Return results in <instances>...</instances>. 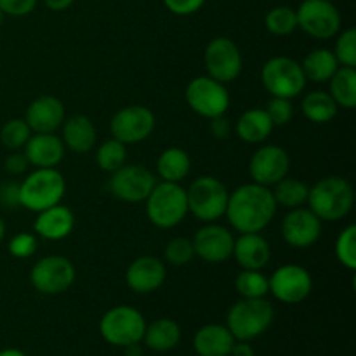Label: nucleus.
I'll return each instance as SVG.
<instances>
[{
	"label": "nucleus",
	"instance_id": "25",
	"mask_svg": "<svg viewBox=\"0 0 356 356\" xmlns=\"http://www.w3.org/2000/svg\"><path fill=\"white\" fill-rule=\"evenodd\" d=\"M235 341L226 325L209 323L197 330L193 337V348L198 356H229Z\"/></svg>",
	"mask_w": 356,
	"mask_h": 356
},
{
	"label": "nucleus",
	"instance_id": "40",
	"mask_svg": "<svg viewBox=\"0 0 356 356\" xmlns=\"http://www.w3.org/2000/svg\"><path fill=\"white\" fill-rule=\"evenodd\" d=\"M292 99H285V97H275L271 96V99L266 103L264 111L270 117L273 127H284L294 117V106L291 103Z\"/></svg>",
	"mask_w": 356,
	"mask_h": 356
},
{
	"label": "nucleus",
	"instance_id": "17",
	"mask_svg": "<svg viewBox=\"0 0 356 356\" xmlns=\"http://www.w3.org/2000/svg\"><path fill=\"white\" fill-rule=\"evenodd\" d=\"M191 243L195 256L209 264H219L233 256L235 236L228 228L218 222H204V226L195 233Z\"/></svg>",
	"mask_w": 356,
	"mask_h": 356
},
{
	"label": "nucleus",
	"instance_id": "15",
	"mask_svg": "<svg viewBox=\"0 0 356 356\" xmlns=\"http://www.w3.org/2000/svg\"><path fill=\"white\" fill-rule=\"evenodd\" d=\"M268 285L277 301L285 305H298L312 294L313 278L309 271L299 264H284L268 278Z\"/></svg>",
	"mask_w": 356,
	"mask_h": 356
},
{
	"label": "nucleus",
	"instance_id": "24",
	"mask_svg": "<svg viewBox=\"0 0 356 356\" xmlns=\"http://www.w3.org/2000/svg\"><path fill=\"white\" fill-rule=\"evenodd\" d=\"M63 143L73 153H89L96 146L97 131L87 115H73L63 122Z\"/></svg>",
	"mask_w": 356,
	"mask_h": 356
},
{
	"label": "nucleus",
	"instance_id": "50",
	"mask_svg": "<svg viewBox=\"0 0 356 356\" xmlns=\"http://www.w3.org/2000/svg\"><path fill=\"white\" fill-rule=\"evenodd\" d=\"M0 356H26L21 350L17 348H7V350L0 351Z\"/></svg>",
	"mask_w": 356,
	"mask_h": 356
},
{
	"label": "nucleus",
	"instance_id": "47",
	"mask_svg": "<svg viewBox=\"0 0 356 356\" xmlns=\"http://www.w3.org/2000/svg\"><path fill=\"white\" fill-rule=\"evenodd\" d=\"M229 356H254V348L250 346L249 341H235Z\"/></svg>",
	"mask_w": 356,
	"mask_h": 356
},
{
	"label": "nucleus",
	"instance_id": "5",
	"mask_svg": "<svg viewBox=\"0 0 356 356\" xmlns=\"http://www.w3.org/2000/svg\"><path fill=\"white\" fill-rule=\"evenodd\" d=\"M66 193V181L58 169H37L19 183L21 207L42 212L61 204Z\"/></svg>",
	"mask_w": 356,
	"mask_h": 356
},
{
	"label": "nucleus",
	"instance_id": "49",
	"mask_svg": "<svg viewBox=\"0 0 356 356\" xmlns=\"http://www.w3.org/2000/svg\"><path fill=\"white\" fill-rule=\"evenodd\" d=\"M124 350H125V356H143V350L141 346H139V343L129 344V346H125Z\"/></svg>",
	"mask_w": 356,
	"mask_h": 356
},
{
	"label": "nucleus",
	"instance_id": "3",
	"mask_svg": "<svg viewBox=\"0 0 356 356\" xmlns=\"http://www.w3.org/2000/svg\"><path fill=\"white\" fill-rule=\"evenodd\" d=\"M145 202L149 222L160 229L174 228L188 216L186 190L179 183L159 181Z\"/></svg>",
	"mask_w": 356,
	"mask_h": 356
},
{
	"label": "nucleus",
	"instance_id": "23",
	"mask_svg": "<svg viewBox=\"0 0 356 356\" xmlns=\"http://www.w3.org/2000/svg\"><path fill=\"white\" fill-rule=\"evenodd\" d=\"M37 219L33 222V229L38 236L45 240H58L66 238L75 228V214L66 205L58 204L45 211L37 212Z\"/></svg>",
	"mask_w": 356,
	"mask_h": 356
},
{
	"label": "nucleus",
	"instance_id": "34",
	"mask_svg": "<svg viewBox=\"0 0 356 356\" xmlns=\"http://www.w3.org/2000/svg\"><path fill=\"white\" fill-rule=\"evenodd\" d=\"M264 24L270 33L277 35V37H287L298 30V14L292 7H273L264 17Z\"/></svg>",
	"mask_w": 356,
	"mask_h": 356
},
{
	"label": "nucleus",
	"instance_id": "28",
	"mask_svg": "<svg viewBox=\"0 0 356 356\" xmlns=\"http://www.w3.org/2000/svg\"><path fill=\"white\" fill-rule=\"evenodd\" d=\"M191 159L183 148H167L156 160V177L169 183H181L190 174Z\"/></svg>",
	"mask_w": 356,
	"mask_h": 356
},
{
	"label": "nucleus",
	"instance_id": "38",
	"mask_svg": "<svg viewBox=\"0 0 356 356\" xmlns=\"http://www.w3.org/2000/svg\"><path fill=\"white\" fill-rule=\"evenodd\" d=\"M195 249L190 238L176 236L165 245V261L172 266H186L193 261Z\"/></svg>",
	"mask_w": 356,
	"mask_h": 356
},
{
	"label": "nucleus",
	"instance_id": "16",
	"mask_svg": "<svg viewBox=\"0 0 356 356\" xmlns=\"http://www.w3.org/2000/svg\"><path fill=\"white\" fill-rule=\"evenodd\" d=\"M291 170V156L282 146L266 145L261 146L249 162V174L252 183L271 188L289 176Z\"/></svg>",
	"mask_w": 356,
	"mask_h": 356
},
{
	"label": "nucleus",
	"instance_id": "27",
	"mask_svg": "<svg viewBox=\"0 0 356 356\" xmlns=\"http://www.w3.org/2000/svg\"><path fill=\"white\" fill-rule=\"evenodd\" d=\"M181 341V327L172 318H159L148 325L146 323L143 343L146 348L156 353H165L174 350Z\"/></svg>",
	"mask_w": 356,
	"mask_h": 356
},
{
	"label": "nucleus",
	"instance_id": "12",
	"mask_svg": "<svg viewBox=\"0 0 356 356\" xmlns=\"http://www.w3.org/2000/svg\"><path fill=\"white\" fill-rule=\"evenodd\" d=\"M156 183H159L156 176L146 167L124 163L120 169L111 172L108 188L118 200L127 202V204H139L148 198Z\"/></svg>",
	"mask_w": 356,
	"mask_h": 356
},
{
	"label": "nucleus",
	"instance_id": "52",
	"mask_svg": "<svg viewBox=\"0 0 356 356\" xmlns=\"http://www.w3.org/2000/svg\"><path fill=\"white\" fill-rule=\"evenodd\" d=\"M3 16H6V14H3L2 9H0V26H2V23H3Z\"/></svg>",
	"mask_w": 356,
	"mask_h": 356
},
{
	"label": "nucleus",
	"instance_id": "35",
	"mask_svg": "<svg viewBox=\"0 0 356 356\" xmlns=\"http://www.w3.org/2000/svg\"><path fill=\"white\" fill-rule=\"evenodd\" d=\"M125 160H127V148H125L124 143L117 141L115 138L104 141L96 152L97 167L103 172H115V170L124 165Z\"/></svg>",
	"mask_w": 356,
	"mask_h": 356
},
{
	"label": "nucleus",
	"instance_id": "33",
	"mask_svg": "<svg viewBox=\"0 0 356 356\" xmlns=\"http://www.w3.org/2000/svg\"><path fill=\"white\" fill-rule=\"evenodd\" d=\"M235 289L243 299L266 298L270 292L268 277L261 273V270H242L236 275Z\"/></svg>",
	"mask_w": 356,
	"mask_h": 356
},
{
	"label": "nucleus",
	"instance_id": "8",
	"mask_svg": "<svg viewBox=\"0 0 356 356\" xmlns=\"http://www.w3.org/2000/svg\"><path fill=\"white\" fill-rule=\"evenodd\" d=\"M261 82L271 96L294 99L305 90L308 80L302 73L301 63L287 56H275L261 68Z\"/></svg>",
	"mask_w": 356,
	"mask_h": 356
},
{
	"label": "nucleus",
	"instance_id": "22",
	"mask_svg": "<svg viewBox=\"0 0 356 356\" xmlns=\"http://www.w3.org/2000/svg\"><path fill=\"white\" fill-rule=\"evenodd\" d=\"M233 257L242 270H263L271 259V247L261 233H240L233 245Z\"/></svg>",
	"mask_w": 356,
	"mask_h": 356
},
{
	"label": "nucleus",
	"instance_id": "41",
	"mask_svg": "<svg viewBox=\"0 0 356 356\" xmlns=\"http://www.w3.org/2000/svg\"><path fill=\"white\" fill-rule=\"evenodd\" d=\"M37 236L31 235V233H17L10 238L9 252L10 256L17 257V259H28L37 252Z\"/></svg>",
	"mask_w": 356,
	"mask_h": 356
},
{
	"label": "nucleus",
	"instance_id": "51",
	"mask_svg": "<svg viewBox=\"0 0 356 356\" xmlns=\"http://www.w3.org/2000/svg\"><path fill=\"white\" fill-rule=\"evenodd\" d=\"M3 238H6V222L0 218V243H2Z\"/></svg>",
	"mask_w": 356,
	"mask_h": 356
},
{
	"label": "nucleus",
	"instance_id": "4",
	"mask_svg": "<svg viewBox=\"0 0 356 356\" xmlns=\"http://www.w3.org/2000/svg\"><path fill=\"white\" fill-rule=\"evenodd\" d=\"M275 309L264 298L240 299L226 315V327L236 341H252L273 323Z\"/></svg>",
	"mask_w": 356,
	"mask_h": 356
},
{
	"label": "nucleus",
	"instance_id": "26",
	"mask_svg": "<svg viewBox=\"0 0 356 356\" xmlns=\"http://www.w3.org/2000/svg\"><path fill=\"white\" fill-rule=\"evenodd\" d=\"M273 129V124L264 108H250L243 111L235 124L236 136L249 145H259L266 141Z\"/></svg>",
	"mask_w": 356,
	"mask_h": 356
},
{
	"label": "nucleus",
	"instance_id": "18",
	"mask_svg": "<svg viewBox=\"0 0 356 356\" xmlns=\"http://www.w3.org/2000/svg\"><path fill=\"white\" fill-rule=\"evenodd\" d=\"M322 221L308 207L291 209L282 221V236L294 249H308L318 242Z\"/></svg>",
	"mask_w": 356,
	"mask_h": 356
},
{
	"label": "nucleus",
	"instance_id": "42",
	"mask_svg": "<svg viewBox=\"0 0 356 356\" xmlns=\"http://www.w3.org/2000/svg\"><path fill=\"white\" fill-rule=\"evenodd\" d=\"M37 0H0V9L3 14L13 17H23L33 13Z\"/></svg>",
	"mask_w": 356,
	"mask_h": 356
},
{
	"label": "nucleus",
	"instance_id": "2",
	"mask_svg": "<svg viewBox=\"0 0 356 356\" xmlns=\"http://www.w3.org/2000/svg\"><path fill=\"white\" fill-rule=\"evenodd\" d=\"M308 209L320 221L336 222L346 218L355 204L353 186L339 176L322 177L316 181L308 193Z\"/></svg>",
	"mask_w": 356,
	"mask_h": 356
},
{
	"label": "nucleus",
	"instance_id": "14",
	"mask_svg": "<svg viewBox=\"0 0 356 356\" xmlns=\"http://www.w3.org/2000/svg\"><path fill=\"white\" fill-rule=\"evenodd\" d=\"M155 129V115L143 104H131L113 115L110 131L117 141L127 145H138L148 139Z\"/></svg>",
	"mask_w": 356,
	"mask_h": 356
},
{
	"label": "nucleus",
	"instance_id": "20",
	"mask_svg": "<svg viewBox=\"0 0 356 356\" xmlns=\"http://www.w3.org/2000/svg\"><path fill=\"white\" fill-rule=\"evenodd\" d=\"M24 120L35 134H51L65 122V104L59 97L45 94L31 101Z\"/></svg>",
	"mask_w": 356,
	"mask_h": 356
},
{
	"label": "nucleus",
	"instance_id": "31",
	"mask_svg": "<svg viewBox=\"0 0 356 356\" xmlns=\"http://www.w3.org/2000/svg\"><path fill=\"white\" fill-rule=\"evenodd\" d=\"M329 94L339 108L353 110L356 106V70L350 66H339L329 80Z\"/></svg>",
	"mask_w": 356,
	"mask_h": 356
},
{
	"label": "nucleus",
	"instance_id": "1",
	"mask_svg": "<svg viewBox=\"0 0 356 356\" xmlns=\"http://www.w3.org/2000/svg\"><path fill=\"white\" fill-rule=\"evenodd\" d=\"M271 188L247 183L229 193L226 205V219L238 233H261L277 214Z\"/></svg>",
	"mask_w": 356,
	"mask_h": 356
},
{
	"label": "nucleus",
	"instance_id": "44",
	"mask_svg": "<svg viewBox=\"0 0 356 356\" xmlns=\"http://www.w3.org/2000/svg\"><path fill=\"white\" fill-rule=\"evenodd\" d=\"M163 3L176 16H190L204 7L205 0H163Z\"/></svg>",
	"mask_w": 356,
	"mask_h": 356
},
{
	"label": "nucleus",
	"instance_id": "6",
	"mask_svg": "<svg viewBox=\"0 0 356 356\" xmlns=\"http://www.w3.org/2000/svg\"><path fill=\"white\" fill-rule=\"evenodd\" d=\"M186 198L188 212H191L198 221L216 222L225 216L229 191L218 177L202 176L190 184Z\"/></svg>",
	"mask_w": 356,
	"mask_h": 356
},
{
	"label": "nucleus",
	"instance_id": "21",
	"mask_svg": "<svg viewBox=\"0 0 356 356\" xmlns=\"http://www.w3.org/2000/svg\"><path fill=\"white\" fill-rule=\"evenodd\" d=\"M23 152L35 169H56L65 159V143L54 132L31 134Z\"/></svg>",
	"mask_w": 356,
	"mask_h": 356
},
{
	"label": "nucleus",
	"instance_id": "29",
	"mask_svg": "<svg viewBox=\"0 0 356 356\" xmlns=\"http://www.w3.org/2000/svg\"><path fill=\"white\" fill-rule=\"evenodd\" d=\"M301 68L306 80L323 83L332 79V75L339 68V63H337L336 56L330 49H313L312 52L305 56Z\"/></svg>",
	"mask_w": 356,
	"mask_h": 356
},
{
	"label": "nucleus",
	"instance_id": "45",
	"mask_svg": "<svg viewBox=\"0 0 356 356\" xmlns=\"http://www.w3.org/2000/svg\"><path fill=\"white\" fill-rule=\"evenodd\" d=\"M28 167H30V162H28L24 152H19V149H14L3 160V169H6V172L13 174V176H21V174L26 172Z\"/></svg>",
	"mask_w": 356,
	"mask_h": 356
},
{
	"label": "nucleus",
	"instance_id": "13",
	"mask_svg": "<svg viewBox=\"0 0 356 356\" xmlns=\"http://www.w3.org/2000/svg\"><path fill=\"white\" fill-rule=\"evenodd\" d=\"M204 63L207 75L221 83L238 79L243 68L242 52L228 37H216L209 42L204 52Z\"/></svg>",
	"mask_w": 356,
	"mask_h": 356
},
{
	"label": "nucleus",
	"instance_id": "30",
	"mask_svg": "<svg viewBox=\"0 0 356 356\" xmlns=\"http://www.w3.org/2000/svg\"><path fill=\"white\" fill-rule=\"evenodd\" d=\"M302 113L313 124H329L336 118L339 106L325 90H312L302 99Z\"/></svg>",
	"mask_w": 356,
	"mask_h": 356
},
{
	"label": "nucleus",
	"instance_id": "11",
	"mask_svg": "<svg viewBox=\"0 0 356 356\" xmlns=\"http://www.w3.org/2000/svg\"><path fill=\"white\" fill-rule=\"evenodd\" d=\"M296 14L298 28L318 40H329L341 30V14L330 0H302Z\"/></svg>",
	"mask_w": 356,
	"mask_h": 356
},
{
	"label": "nucleus",
	"instance_id": "46",
	"mask_svg": "<svg viewBox=\"0 0 356 356\" xmlns=\"http://www.w3.org/2000/svg\"><path fill=\"white\" fill-rule=\"evenodd\" d=\"M211 134L214 136L216 139H228L229 134H232L233 127H232V122L225 117V115H219V117L211 118Z\"/></svg>",
	"mask_w": 356,
	"mask_h": 356
},
{
	"label": "nucleus",
	"instance_id": "7",
	"mask_svg": "<svg viewBox=\"0 0 356 356\" xmlns=\"http://www.w3.org/2000/svg\"><path fill=\"white\" fill-rule=\"evenodd\" d=\"M146 320L139 309L120 305L108 309L99 320V334L108 344L125 348L129 344L143 343Z\"/></svg>",
	"mask_w": 356,
	"mask_h": 356
},
{
	"label": "nucleus",
	"instance_id": "32",
	"mask_svg": "<svg viewBox=\"0 0 356 356\" xmlns=\"http://www.w3.org/2000/svg\"><path fill=\"white\" fill-rule=\"evenodd\" d=\"M271 193H273L277 205L291 211V209L302 207V205L308 202L309 186H306L302 181L285 176L284 179L278 181V183L275 184Z\"/></svg>",
	"mask_w": 356,
	"mask_h": 356
},
{
	"label": "nucleus",
	"instance_id": "43",
	"mask_svg": "<svg viewBox=\"0 0 356 356\" xmlns=\"http://www.w3.org/2000/svg\"><path fill=\"white\" fill-rule=\"evenodd\" d=\"M0 207L10 209V211L21 207L19 183H16V181H6L3 184H0Z\"/></svg>",
	"mask_w": 356,
	"mask_h": 356
},
{
	"label": "nucleus",
	"instance_id": "10",
	"mask_svg": "<svg viewBox=\"0 0 356 356\" xmlns=\"http://www.w3.org/2000/svg\"><path fill=\"white\" fill-rule=\"evenodd\" d=\"M75 266L65 256H45L33 264L30 282L33 289L45 296H58L68 291L75 282Z\"/></svg>",
	"mask_w": 356,
	"mask_h": 356
},
{
	"label": "nucleus",
	"instance_id": "9",
	"mask_svg": "<svg viewBox=\"0 0 356 356\" xmlns=\"http://www.w3.org/2000/svg\"><path fill=\"white\" fill-rule=\"evenodd\" d=\"M186 103L191 110L204 118H214L226 115L232 97H229L226 83L218 82L209 75L195 76L186 86Z\"/></svg>",
	"mask_w": 356,
	"mask_h": 356
},
{
	"label": "nucleus",
	"instance_id": "37",
	"mask_svg": "<svg viewBox=\"0 0 356 356\" xmlns=\"http://www.w3.org/2000/svg\"><path fill=\"white\" fill-rule=\"evenodd\" d=\"M336 257L346 270H356V226L350 225L339 233L336 240Z\"/></svg>",
	"mask_w": 356,
	"mask_h": 356
},
{
	"label": "nucleus",
	"instance_id": "36",
	"mask_svg": "<svg viewBox=\"0 0 356 356\" xmlns=\"http://www.w3.org/2000/svg\"><path fill=\"white\" fill-rule=\"evenodd\" d=\"M31 138V129L24 118H10L0 129V143L7 149H21Z\"/></svg>",
	"mask_w": 356,
	"mask_h": 356
},
{
	"label": "nucleus",
	"instance_id": "48",
	"mask_svg": "<svg viewBox=\"0 0 356 356\" xmlns=\"http://www.w3.org/2000/svg\"><path fill=\"white\" fill-rule=\"evenodd\" d=\"M75 2V0H44L45 7L51 10H54V13H61V10H66L68 9L72 3Z\"/></svg>",
	"mask_w": 356,
	"mask_h": 356
},
{
	"label": "nucleus",
	"instance_id": "19",
	"mask_svg": "<svg viewBox=\"0 0 356 356\" xmlns=\"http://www.w3.org/2000/svg\"><path fill=\"white\" fill-rule=\"evenodd\" d=\"M167 278V268L159 257L141 256L129 264L125 284L136 294H152L159 291Z\"/></svg>",
	"mask_w": 356,
	"mask_h": 356
},
{
	"label": "nucleus",
	"instance_id": "39",
	"mask_svg": "<svg viewBox=\"0 0 356 356\" xmlns=\"http://www.w3.org/2000/svg\"><path fill=\"white\" fill-rule=\"evenodd\" d=\"M334 56H336L339 66H356V30L348 28L337 37L336 47H334Z\"/></svg>",
	"mask_w": 356,
	"mask_h": 356
}]
</instances>
